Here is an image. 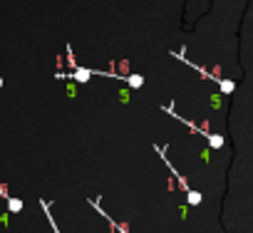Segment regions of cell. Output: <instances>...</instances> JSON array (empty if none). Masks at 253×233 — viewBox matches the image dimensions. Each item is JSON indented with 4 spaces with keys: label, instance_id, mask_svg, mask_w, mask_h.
Here are the masks:
<instances>
[{
    "label": "cell",
    "instance_id": "cell-4",
    "mask_svg": "<svg viewBox=\"0 0 253 233\" xmlns=\"http://www.w3.org/2000/svg\"><path fill=\"white\" fill-rule=\"evenodd\" d=\"M0 198H3V201L8 203V211H10V213H20V211H23V201H20V198H15V196H10L3 186H0Z\"/></svg>",
    "mask_w": 253,
    "mask_h": 233
},
{
    "label": "cell",
    "instance_id": "cell-6",
    "mask_svg": "<svg viewBox=\"0 0 253 233\" xmlns=\"http://www.w3.org/2000/svg\"><path fill=\"white\" fill-rule=\"evenodd\" d=\"M40 208L45 211V216H47V221H50V226H52V231H55V233H62V231L57 228V223H55V218H52V211H50V203H47V201H40Z\"/></svg>",
    "mask_w": 253,
    "mask_h": 233
},
{
    "label": "cell",
    "instance_id": "cell-7",
    "mask_svg": "<svg viewBox=\"0 0 253 233\" xmlns=\"http://www.w3.org/2000/svg\"><path fill=\"white\" fill-rule=\"evenodd\" d=\"M0 87H3V79H0Z\"/></svg>",
    "mask_w": 253,
    "mask_h": 233
},
{
    "label": "cell",
    "instance_id": "cell-2",
    "mask_svg": "<svg viewBox=\"0 0 253 233\" xmlns=\"http://www.w3.org/2000/svg\"><path fill=\"white\" fill-rule=\"evenodd\" d=\"M92 75H104V77H114V79H122V82H126L132 89H139V87H144V77L142 75H117V72H94L92 70Z\"/></svg>",
    "mask_w": 253,
    "mask_h": 233
},
{
    "label": "cell",
    "instance_id": "cell-1",
    "mask_svg": "<svg viewBox=\"0 0 253 233\" xmlns=\"http://www.w3.org/2000/svg\"><path fill=\"white\" fill-rule=\"evenodd\" d=\"M154 152H157V154H159V156L164 159V164L169 166V171H171V174H174V176L179 179V186H181V191H186V198H189V203H191V206H199V203H201V194H196V191H194V189H191V186H189V184L184 181V176H181V174H179V171H176V169L171 166V161L167 159V154H164V149H162L159 144H154Z\"/></svg>",
    "mask_w": 253,
    "mask_h": 233
},
{
    "label": "cell",
    "instance_id": "cell-3",
    "mask_svg": "<svg viewBox=\"0 0 253 233\" xmlns=\"http://www.w3.org/2000/svg\"><path fill=\"white\" fill-rule=\"evenodd\" d=\"M55 77H57V79H60V77H70V79H77V82H89L92 70H87V67H77V65H75V72H57Z\"/></svg>",
    "mask_w": 253,
    "mask_h": 233
},
{
    "label": "cell",
    "instance_id": "cell-5",
    "mask_svg": "<svg viewBox=\"0 0 253 233\" xmlns=\"http://www.w3.org/2000/svg\"><path fill=\"white\" fill-rule=\"evenodd\" d=\"M89 203H92V206H94V208L99 211V216H104V218L109 221V226H112L114 231H119V233H129V231H126L124 226H119V223H117V221H114V218H112V216H109L107 211H102V206H99V201H97V198H89Z\"/></svg>",
    "mask_w": 253,
    "mask_h": 233
}]
</instances>
